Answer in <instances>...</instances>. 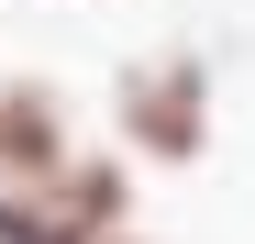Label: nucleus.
Returning <instances> with one entry per match:
<instances>
[{
  "instance_id": "f257e3e1",
  "label": "nucleus",
  "mask_w": 255,
  "mask_h": 244,
  "mask_svg": "<svg viewBox=\"0 0 255 244\" xmlns=\"http://www.w3.org/2000/svg\"><path fill=\"white\" fill-rule=\"evenodd\" d=\"M111 122H122V144H133L144 167H200V144H211V67L189 45L133 56L111 78Z\"/></svg>"
},
{
  "instance_id": "f03ea898",
  "label": "nucleus",
  "mask_w": 255,
  "mask_h": 244,
  "mask_svg": "<svg viewBox=\"0 0 255 244\" xmlns=\"http://www.w3.org/2000/svg\"><path fill=\"white\" fill-rule=\"evenodd\" d=\"M122 155H56L33 178H0V244H89V233H122Z\"/></svg>"
},
{
  "instance_id": "7ed1b4c3",
  "label": "nucleus",
  "mask_w": 255,
  "mask_h": 244,
  "mask_svg": "<svg viewBox=\"0 0 255 244\" xmlns=\"http://www.w3.org/2000/svg\"><path fill=\"white\" fill-rule=\"evenodd\" d=\"M67 155V111L45 78H0V178H33Z\"/></svg>"
},
{
  "instance_id": "20e7f679",
  "label": "nucleus",
  "mask_w": 255,
  "mask_h": 244,
  "mask_svg": "<svg viewBox=\"0 0 255 244\" xmlns=\"http://www.w3.org/2000/svg\"><path fill=\"white\" fill-rule=\"evenodd\" d=\"M89 244H144V233H133V222H122V233H89Z\"/></svg>"
}]
</instances>
